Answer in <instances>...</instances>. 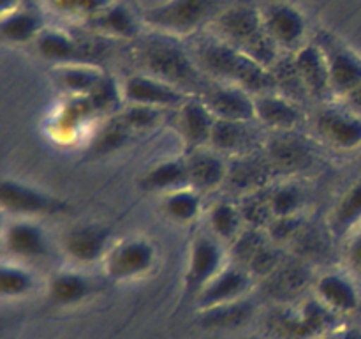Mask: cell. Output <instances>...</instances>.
Wrapping results in <instances>:
<instances>
[{
  "label": "cell",
  "instance_id": "19",
  "mask_svg": "<svg viewBox=\"0 0 361 339\" xmlns=\"http://www.w3.org/2000/svg\"><path fill=\"white\" fill-rule=\"evenodd\" d=\"M256 122L275 131H293L303 122V112L300 102L286 97L277 90L254 95Z\"/></svg>",
  "mask_w": 361,
  "mask_h": 339
},
{
  "label": "cell",
  "instance_id": "8",
  "mask_svg": "<svg viewBox=\"0 0 361 339\" xmlns=\"http://www.w3.org/2000/svg\"><path fill=\"white\" fill-rule=\"evenodd\" d=\"M226 244L214 233H197L189 247L185 282L192 292H201L228 265Z\"/></svg>",
  "mask_w": 361,
  "mask_h": 339
},
{
  "label": "cell",
  "instance_id": "39",
  "mask_svg": "<svg viewBox=\"0 0 361 339\" xmlns=\"http://www.w3.org/2000/svg\"><path fill=\"white\" fill-rule=\"evenodd\" d=\"M338 102L344 105L348 109H351L353 113H356V115L361 117V83L358 87L353 88L351 92H348L344 97L338 99Z\"/></svg>",
  "mask_w": 361,
  "mask_h": 339
},
{
  "label": "cell",
  "instance_id": "24",
  "mask_svg": "<svg viewBox=\"0 0 361 339\" xmlns=\"http://www.w3.org/2000/svg\"><path fill=\"white\" fill-rule=\"evenodd\" d=\"M140 187L148 193L166 194L189 186L185 159H164L155 162L140 177Z\"/></svg>",
  "mask_w": 361,
  "mask_h": 339
},
{
  "label": "cell",
  "instance_id": "6",
  "mask_svg": "<svg viewBox=\"0 0 361 339\" xmlns=\"http://www.w3.org/2000/svg\"><path fill=\"white\" fill-rule=\"evenodd\" d=\"M264 28L282 53H295L307 44L309 23L302 11L286 0H275L261 9Z\"/></svg>",
  "mask_w": 361,
  "mask_h": 339
},
{
  "label": "cell",
  "instance_id": "11",
  "mask_svg": "<svg viewBox=\"0 0 361 339\" xmlns=\"http://www.w3.org/2000/svg\"><path fill=\"white\" fill-rule=\"evenodd\" d=\"M120 85H122V95L126 105L152 106V108L159 109H176L187 99L192 97L187 92H183L182 88L166 83V81L159 80L152 74L141 73V71L129 74Z\"/></svg>",
  "mask_w": 361,
  "mask_h": 339
},
{
  "label": "cell",
  "instance_id": "15",
  "mask_svg": "<svg viewBox=\"0 0 361 339\" xmlns=\"http://www.w3.org/2000/svg\"><path fill=\"white\" fill-rule=\"evenodd\" d=\"M197 97H201V101L208 106L215 119L256 122L254 94H250L245 88L210 81V85Z\"/></svg>",
  "mask_w": 361,
  "mask_h": 339
},
{
  "label": "cell",
  "instance_id": "3",
  "mask_svg": "<svg viewBox=\"0 0 361 339\" xmlns=\"http://www.w3.org/2000/svg\"><path fill=\"white\" fill-rule=\"evenodd\" d=\"M212 34L238 48L268 69H271L279 59L286 55L268 35L261 11L252 7L235 6L226 9L214 20Z\"/></svg>",
  "mask_w": 361,
  "mask_h": 339
},
{
  "label": "cell",
  "instance_id": "23",
  "mask_svg": "<svg viewBox=\"0 0 361 339\" xmlns=\"http://www.w3.org/2000/svg\"><path fill=\"white\" fill-rule=\"evenodd\" d=\"M104 76L97 64H63L53 69V81L67 97H88Z\"/></svg>",
  "mask_w": 361,
  "mask_h": 339
},
{
  "label": "cell",
  "instance_id": "18",
  "mask_svg": "<svg viewBox=\"0 0 361 339\" xmlns=\"http://www.w3.org/2000/svg\"><path fill=\"white\" fill-rule=\"evenodd\" d=\"M183 159H185L189 186L200 191L201 194L215 191L228 180V165L221 152L214 150V148H190V154Z\"/></svg>",
  "mask_w": 361,
  "mask_h": 339
},
{
  "label": "cell",
  "instance_id": "33",
  "mask_svg": "<svg viewBox=\"0 0 361 339\" xmlns=\"http://www.w3.org/2000/svg\"><path fill=\"white\" fill-rule=\"evenodd\" d=\"M34 288V275L21 265L4 263L0 268V293L6 299H18L25 297Z\"/></svg>",
  "mask_w": 361,
  "mask_h": 339
},
{
  "label": "cell",
  "instance_id": "5",
  "mask_svg": "<svg viewBox=\"0 0 361 339\" xmlns=\"http://www.w3.org/2000/svg\"><path fill=\"white\" fill-rule=\"evenodd\" d=\"M157 258L155 246L145 237H127L111 244L102 265L108 278L129 281L152 270Z\"/></svg>",
  "mask_w": 361,
  "mask_h": 339
},
{
  "label": "cell",
  "instance_id": "40",
  "mask_svg": "<svg viewBox=\"0 0 361 339\" xmlns=\"http://www.w3.org/2000/svg\"><path fill=\"white\" fill-rule=\"evenodd\" d=\"M323 339H361V332L355 328H342V331H330Z\"/></svg>",
  "mask_w": 361,
  "mask_h": 339
},
{
  "label": "cell",
  "instance_id": "12",
  "mask_svg": "<svg viewBox=\"0 0 361 339\" xmlns=\"http://www.w3.org/2000/svg\"><path fill=\"white\" fill-rule=\"evenodd\" d=\"M321 140L337 150H355L361 147V117L341 102L323 106L314 119Z\"/></svg>",
  "mask_w": 361,
  "mask_h": 339
},
{
  "label": "cell",
  "instance_id": "4",
  "mask_svg": "<svg viewBox=\"0 0 361 339\" xmlns=\"http://www.w3.org/2000/svg\"><path fill=\"white\" fill-rule=\"evenodd\" d=\"M214 9V0H166L145 11L143 23L162 34L187 37L194 35Z\"/></svg>",
  "mask_w": 361,
  "mask_h": 339
},
{
  "label": "cell",
  "instance_id": "26",
  "mask_svg": "<svg viewBox=\"0 0 361 339\" xmlns=\"http://www.w3.org/2000/svg\"><path fill=\"white\" fill-rule=\"evenodd\" d=\"M361 226V179L356 180L337 200L330 215V230L335 237H349Z\"/></svg>",
  "mask_w": 361,
  "mask_h": 339
},
{
  "label": "cell",
  "instance_id": "35",
  "mask_svg": "<svg viewBox=\"0 0 361 339\" xmlns=\"http://www.w3.org/2000/svg\"><path fill=\"white\" fill-rule=\"evenodd\" d=\"M164 109L152 108V106L141 105H126L122 112H116V117L122 120L123 126L134 133V131H147L157 126L162 119Z\"/></svg>",
  "mask_w": 361,
  "mask_h": 339
},
{
  "label": "cell",
  "instance_id": "36",
  "mask_svg": "<svg viewBox=\"0 0 361 339\" xmlns=\"http://www.w3.org/2000/svg\"><path fill=\"white\" fill-rule=\"evenodd\" d=\"M249 306L240 300L231 304H224V306L214 307V309H207V323L212 327H235V325L242 323L247 316H249Z\"/></svg>",
  "mask_w": 361,
  "mask_h": 339
},
{
  "label": "cell",
  "instance_id": "7",
  "mask_svg": "<svg viewBox=\"0 0 361 339\" xmlns=\"http://www.w3.org/2000/svg\"><path fill=\"white\" fill-rule=\"evenodd\" d=\"M35 49L44 60L55 66L63 64H95L97 56L101 59L102 48L90 39L76 37L62 28L44 27L34 41Z\"/></svg>",
  "mask_w": 361,
  "mask_h": 339
},
{
  "label": "cell",
  "instance_id": "34",
  "mask_svg": "<svg viewBox=\"0 0 361 339\" xmlns=\"http://www.w3.org/2000/svg\"><path fill=\"white\" fill-rule=\"evenodd\" d=\"M44 2L53 13L87 23L106 7L111 6L115 0H44Z\"/></svg>",
  "mask_w": 361,
  "mask_h": 339
},
{
  "label": "cell",
  "instance_id": "17",
  "mask_svg": "<svg viewBox=\"0 0 361 339\" xmlns=\"http://www.w3.org/2000/svg\"><path fill=\"white\" fill-rule=\"evenodd\" d=\"M289 55H291L293 64H295L310 97L319 99V101L334 97L326 59H324L323 49L316 41L307 42V44H303L302 48L296 49L295 53H289Z\"/></svg>",
  "mask_w": 361,
  "mask_h": 339
},
{
  "label": "cell",
  "instance_id": "25",
  "mask_svg": "<svg viewBox=\"0 0 361 339\" xmlns=\"http://www.w3.org/2000/svg\"><path fill=\"white\" fill-rule=\"evenodd\" d=\"M317 299L335 314L351 313L360 302L356 286L345 275L335 272L323 275L317 281Z\"/></svg>",
  "mask_w": 361,
  "mask_h": 339
},
{
  "label": "cell",
  "instance_id": "28",
  "mask_svg": "<svg viewBox=\"0 0 361 339\" xmlns=\"http://www.w3.org/2000/svg\"><path fill=\"white\" fill-rule=\"evenodd\" d=\"M90 292V282L76 270H60L48 281V297L56 306H73L81 302Z\"/></svg>",
  "mask_w": 361,
  "mask_h": 339
},
{
  "label": "cell",
  "instance_id": "1",
  "mask_svg": "<svg viewBox=\"0 0 361 339\" xmlns=\"http://www.w3.org/2000/svg\"><path fill=\"white\" fill-rule=\"evenodd\" d=\"M134 42V56L141 73L175 85L189 95H201L210 85L212 80L200 69L192 52L175 35L154 30L152 34L140 35Z\"/></svg>",
  "mask_w": 361,
  "mask_h": 339
},
{
  "label": "cell",
  "instance_id": "9",
  "mask_svg": "<svg viewBox=\"0 0 361 339\" xmlns=\"http://www.w3.org/2000/svg\"><path fill=\"white\" fill-rule=\"evenodd\" d=\"M316 42L326 59L331 94L335 99L344 97L361 83V55L328 32H321Z\"/></svg>",
  "mask_w": 361,
  "mask_h": 339
},
{
  "label": "cell",
  "instance_id": "14",
  "mask_svg": "<svg viewBox=\"0 0 361 339\" xmlns=\"http://www.w3.org/2000/svg\"><path fill=\"white\" fill-rule=\"evenodd\" d=\"M111 244L109 230L97 222L73 225L62 235L63 253L78 265H92L102 261Z\"/></svg>",
  "mask_w": 361,
  "mask_h": 339
},
{
  "label": "cell",
  "instance_id": "16",
  "mask_svg": "<svg viewBox=\"0 0 361 339\" xmlns=\"http://www.w3.org/2000/svg\"><path fill=\"white\" fill-rule=\"evenodd\" d=\"M252 274L240 263H228L201 292H197V306L203 311L236 302L249 290Z\"/></svg>",
  "mask_w": 361,
  "mask_h": 339
},
{
  "label": "cell",
  "instance_id": "38",
  "mask_svg": "<svg viewBox=\"0 0 361 339\" xmlns=\"http://www.w3.org/2000/svg\"><path fill=\"white\" fill-rule=\"evenodd\" d=\"M348 261L351 268L361 274V226L355 233L349 235L348 244Z\"/></svg>",
  "mask_w": 361,
  "mask_h": 339
},
{
  "label": "cell",
  "instance_id": "27",
  "mask_svg": "<svg viewBox=\"0 0 361 339\" xmlns=\"http://www.w3.org/2000/svg\"><path fill=\"white\" fill-rule=\"evenodd\" d=\"M42 28H44V25H42L41 16L35 14L34 11L16 7V9L2 14L0 32H2L4 41L7 42H14V44L34 42L42 32Z\"/></svg>",
  "mask_w": 361,
  "mask_h": 339
},
{
  "label": "cell",
  "instance_id": "41",
  "mask_svg": "<svg viewBox=\"0 0 361 339\" xmlns=\"http://www.w3.org/2000/svg\"><path fill=\"white\" fill-rule=\"evenodd\" d=\"M252 339H254V338H252Z\"/></svg>",
  "mask_w": 361,
  "mask_h": 339
},
{
  "label": "cell",
  "instance_id": "31",
  "mask_svg": "<svg viewBox=\"0 0 361 339\" xmlns=\"http://www.w3.org/2000/svg\"><path fill=\"white\" fill-rule=\"evenodd\" d=\"M201 193L192 187H182V189L171 191L162 194L161 210L168 219L175 222H192L201 214Z\"/></svg>",
  "mask_w": 361,
  "mask_h": 339
},
{
  "label": "cell",
  "instance_id": "30",
  "mask_svg": "<svg viewBox=\"0 0 361 339\" xmlns=\"http://www.w3.org/2000/svg\"><path fill=\"white\" fill-rule=\"evenodd\" d=\"M250 122H235V120H222L215 119L214 131H212L210 145L208 147L221 154H235V152H243L250 147Z\"/></svg>",
  "mask_w": 361,
  "mask_h": 339
},
{
  "label": "cell",
  "instance_id": "13",
  "mask_svg": "<svg viewBox=\"0 0 361 339\" xmlns=\"http://www.w3.org/2000/svg\"><path fill=\"white\" fill-rule=\"evenodd\" d=\"M337 314L328 309L321 300L305 302L303 306L288 309L275 316L274 328L279 335L288 339H307L334 331Z\"/></svg>",
  "mask_w": 361,
  "mask_h": 339
},
{
  "label": "cell",
  "instance_id": "2",
  "mask_svg": "<svg viewBox=\"0 0 361 339\" xmlns=\"http://www.w3.org/2000/svg\"><path fill=\"white\" fill-rule=\"evenodd\" d=\"M190 52L208 80L236 85L254 95L275 90L271 69L261 66L215 34L197 39Z\"/></svg>",
  "mask_w": 361,
  "mask_h": 339
},
{
  "label": "cell",
  "instance_id": "20",
  "mask_svg": "<svg viewBox=\"0 0 361 339\" xmlns=\"http://www.w3.org/2000/svg\"><path fill=\"white\" fill-rule=\"evenodd\" d=\"M175 112V126L182 140H185V143L190 148L208 147L212 131H214L215 117L208 109V106L201 101V97L192 95Z\"/></svg>",
  "mask_w": 361,
  "mask_h": 339
},
{
  "label": "cell",
  "instance_id": "32",
  "mask_svg": "<svg viewBox=\"0 0 361 339\" xmlns=\"http://www.w3.org/2000/svg\"><path fill=\"white\" fill-rule=\"evenodd\" d=\"M264 198H267V205L271 219L298 215L303 203L300 189L296 186H291V184H284V186L281 184L279 187H274L271 191H268Z\"/></svg>",
  "mask_w": 361,
  "mask_h": 339
},
{
  "label": "cell",
  "instance_id": "29",
  "mask_svg": "<svg viewBox=\"0 0 361 339\" xmlns=\"http://www.w3.org/2000/svg\"><path fill=\"white\" fill-rule=\"evenodd\" d=\"M208 226L210 233H214L222 242L233 244L243 232V215L240 207L233 205L231 201H215L208 208Z\"/></svg>",
  "mask_w": 361,
  "mask_h": 339
},
{
  "label": "cell",
  "instance_id": "10",
  "mask_svg": "<svg viewBox=\"0 0 361 339\" xmlns=\"http://www.w3.org/2000/svg\"><path fill=\"white\" fill-rule=\"evenodd\" d=\"M0 203L4 212L18 218H34V215L60 214L67 208L62 198L51 196L30 184L14 179H4L0 186Z\"/></svg>",
  "mask_w": 361,
  "mask_h": 339
},
{
  "label": "cell",
  "instance_id": "37",
  "mask_svg": "<svg viewBox=\"0 0 361 339\" xmlns=\"http://www.w3.org/2000/svg\"><path fill=\"white\" fill-rule=\"evenodd\" d=\"M300 218L298 215H289V218H274L267 225V237L271 240H289L298 232Z\"/></svg>",
  "mask_w": 361,
  "mask_h": 339
},
{
  "label": "cell",
  "instance_id": "22",
  "mask_svg": "<svg viewBox=\"0 0 361 339\" xmlns=\"http://www.w3.org/2000/svg\"><path fill=\"white\" fill-rule=\"evenodd\" d=\"M141 21L133 11L120 2H113L104 11L87 21L99 35L120 41H136L141 35Z\"/></svg>",
  "mask_w": 361,
  "mask_h": 339
},
{
  "label": "cell",
  "instance_id": "21",
  "mask_svg": "<svg viewBox=\"0 0 361 339\" xmlns=\"http://www.w3.org/2000/svg\"><path fill=\"white\" fill-rule=\"evenodd\" d=\"M4 247L18 260H34L48 249L46 233L30 218L13 219L4 230Z\"/></svg>",
  "mask_w": 361,
  "mask_h": 339
}]
</instances>
